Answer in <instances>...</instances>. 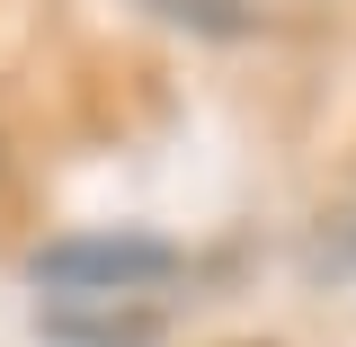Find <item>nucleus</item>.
Segmentation results:
<instances>
[{"instance_id": "1", "label": "nucleus", "mask_w": 356, "mask_h": 347, "mask_svg": "<svg viewBox=\"0 0 356 347\" xmlns=\"http://www.w3.org/2000/svg\"><path fill=\"white\" fill-rule=\"evenodd\" d=\"M178 241H152V232H72V241H44L27 276L72 294V303H125L143 285H170L178 276Z\"/></svg>"}, {"instance_id": "4", "label": "nucleus", "mask_w": 356, "mask_h": 347, "mask_svg": "<svg viewBox=\"0 0 356 347\" xmlns=\"http://www.w3.org/2000/svg\"><path fill=\"white\" fill-rule=\"evenodd\" d=\"M152 9H170V18H196V27H214V36H250V18H241L232 0H152Z\"/></svg>"}, {"instance_id": "3", "label": "nucleus", "mask_w": 356, "mask_h": 347, "mask_svg": "<svg viewBox=\"0 0 356 347\" xmlns=\"http://www.w3.org/2000/svg\"><path fill=\"white\" fill-rule=\"evenodd\" d=\"M303 267H312V276H356V205L339 223H321V241L303 250Z\"/></svg>"}, {"instance_id": "2", "label": "nucleus", "mask_w": 356, "mask_h": 347, "mask_svg": "<svg viewBox=\"0 0 356 347\" xmlns=\"http://www.w3.org/2000/svg\"><path fill=\"white\" fill-rule=\"evenodd\" d=\"M36 330L54 347H161V312L116 303V312H36Z\"/></svg>"}]
</instances>
